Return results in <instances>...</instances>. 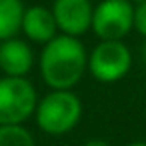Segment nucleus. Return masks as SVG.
I'll list each match as a JSON object with an SVG mask.
<instances>
[{
	"label": "nucleus",
	"mask_w": 146,
	"mask_h": 146,
	"mask_svg": "<svg viewBox=\"0 0 146 146\" xmlns=\"http://www.w3.org/2000/svg\"><path fill=\"white\" fill-rule=\"evenodd\" d=\"M88 68V54L76 36L58 34L40 54V74L52 90H72Z\"/></svg>",
	"instance_id": "nucleus-1"
},
{
	"label": "nucleus",
	"mask_w": 146,
	"mask_h": 146,
	"mask_svg": "<svg viewBox=\"0 0 146 146\" xmlns=\"http://www.w3.org/2000/svg\"><path fill=\"white\" fill-rule=\"evenodd\" d=\"M36 124L50 136L70 132L82 116V102L72 90H52L36 104Z\"/></svg>",
	"instance_id": "nucleus-2"
},
{
	"label": "nucleus",
	"mask_w": 146,
	"mask_h": 146,
	"mask_svg": "<svg viewBox=\"0 0 146 146\" xmlns=\"http://www.w3.org/2000/svg\"><path fill=\"white\" fill-rule=\"evenodd\" d=\"M36 88L18 76L0 78V126H16L36 112Z\"/></svg>",
	"instance_id": "nucleus-3"
},
{
	"label": "nucleus",
	"mask_w": 146,
	"mask_h": 146,
	"mask_svg": "<svg viewBox=\"0 0 146 146\" xmlns=\"http://www.w3.org/2000/svg\"><path fill=\"white\" fill-rule=\"evenodd\" d=\"M132 54L122 40H100L88 54V70L98 82H116L128 74Z\"/></svg>",
	"instance_id": "nucleus-4"
},
{
	"label": "nucleus",
	"mask_w": 146,
	"mask_h": 146,
	"mask_svg": "<svg viewBox=\"0 0 146 146\" xmlns=\"http://www.w3.org/2000/svg\"><path fill=\"white\" fill-rule=\"evenodd\" d=\"M134 28V6L130 0H102L94 6L92 30L100 40H122Z\"/></svg>",
	"instance_id": "nucleus-5"
},
{
	"label": "nucleus",
	"mask_w": 146,
	"mask_h": 146,
	"mask_svg": "<svg viewBox=\"0 0 146 146\" xmlns=\"http://www.w3.org/2000/svg\"><path fill=\"white\" fill-rule=\"evenodd\" d=\"M52 14L62 34L78 38L88 28H92L94 8L90 0H54Z\"/></svg>",
	"instance_id": "nucleus-6"
},
{
	"label": "nucleus",
	"mask_w": 146,
	"mask_h": 146,
	"mask_svg": "<svg viewBox=\"0 0 146 146\" xmlns=\"http://www.w3.org/2000/svg\"><path fill=\"white\" fill-rule=\"evenodd\" d=\"M34 64V54L28 42L20 38H8L0 42V70L4 76H18L24 78Z\"/></svg>",
	"instance_id": "nucleus-7"
},
{
	"label": "nucleus",
	"mask_w": 146,
	"mask_h": 146,
	"mask_svg": "<svg viewBox=\"0 0 146 146\" xmlns=\"http://www.w3.org/2000/svg\"><path fill=\"white\" fill-rule=\"evenodd\" d=\"M22 32L40 44H48L52 38L58 36V24L54 20L52 10L44 6H30L22 18Z\"/></svg>",
	"instance_id": "nucleus-8"
},
{
	"label": "nucleus",
	"mask_w": 146,
	"mask_h": 146,
	"mask_svg": "<svg viewBox=\"0 0 146 146\" xmlns=\"http://www.w3.org/2000/svg\"><path fill=\"white\" fill-rule=\"evenodd\" d=\"M22 0H0V42L14 38L18 30H22L24 18Z\"/></svg>",
	"instance_id": "nucleus-9"
},
{
	"label": "nucleus",
	"mask_w": 146,
	"mask_h": 146,
	"mask_svg": "<svg viewBox=\"0 0 146 146\" xmlns=\"http://www.w3.org/2000/svg\"><path fill=\"white\" fill-rule=\"evenodd\" d=\"M0 146H36L34 136L22 126H0Z\"/></svg>",
	"instance_id": "nucleus-10"
},
{
	"label": "nucleus",
	"mask_w": 146,
	"mask_h": 146,
	"mask_svg": "<svg viewBox=\"0 0 146 146\" xmlns=\"http://www.w3.org/2000/svg\"><path fill=\"white\" fill-rule=\"evenodd\" d=\"M134 28L146 38V2H138L134 6Z\"/></svg>",
	"instance_id": "nucleus-11"
},
{
	"label": "nucleus",
	"mask_w": 146,
	"mask_h": 146,
	"mask_svg": "<svg viewBox=\"0 0 146 146\" xmlns=\"http://www.w3.org/2000/svg\"><path fill=\"white\" fill-rule=\"evenodd\" d=\"M82 146H110L108 142H104V140H88L86 144H82Z\"/></svg>",
	"instance_id": "nucleus-12"
},
{
	"label": "nucleus",
	"mask_w": 146,
	"mask_h": 146,
	"mask_svg": "<svg viewBox=\"0 0 146 146\" xmlns=\"http://www.w3.org/2000/svg\"><path fill=\"white\" fill-rule=\"evenodd\" d=\"M126 146H146V142H130V144H126Z\"/></svg>",
	"instance_id": "nucleus-13"
},
{
	"label": "nucleus",
	"mask_w": 146,
	"mask_h": 146,
	"mask_svg": "<svg viewBox=\"0 0 146 146\" xmlns=\"http://www.w3.org/2000/svg\"><path fill=\"white\" fill-rule=\"evenodd\" d=\"M142 58H144V62H146V44L142 46Z\"/></svg>",
	"instance_id": "nucleus-14"
},
{
	"label": "nucleus",
	"mask_w": 146,
	"mask_h": 146,
	"mask_svg": "<svg viewBox=\"0 0 146 146\" xmlns=\"http://www.w3.org/2000/svg\"><path fill=\"white\" fill-rule=\"evenodd\" d=\"M130 2H136L138 4V2H146V0H130Z\"/></svg>",
	"instance_id": "nucleus-15"
}]
</instances>
